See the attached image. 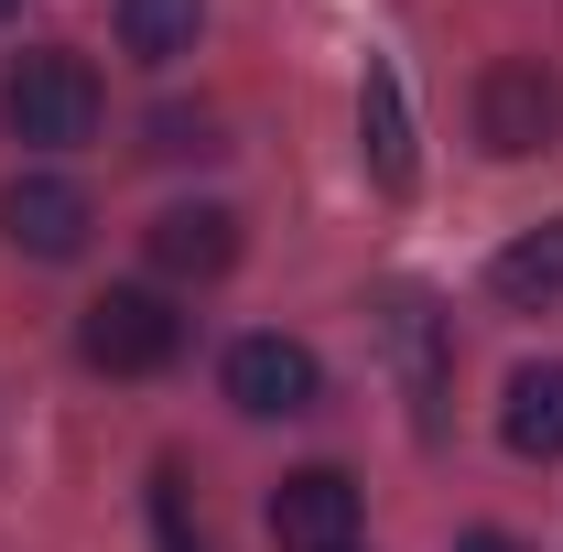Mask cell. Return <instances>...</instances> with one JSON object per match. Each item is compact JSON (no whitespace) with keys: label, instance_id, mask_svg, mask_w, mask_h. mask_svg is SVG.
<instances>
[{"label":"cell","instance_id":"cell-1","mask_svg":"<svg viewBox=\"0 0 563 552\" xmlns=\"http://www.w3.org/2000/svg\"><path fill=\"white\" fill-rule=\"evenodd\" d=\"M0 131L22 141V152H76V141H98V76H87V55H66V44L11 55V76H0Z\"/></svg>","mask_w":563,"mask_h":552},{"label":"cell","instance_id":"cell-2","mask_svg":"<svg viewBox=\"0 0 563 552\" xmlns=\"http://www.w3.org/2000/svg\"><path fill=\"white\" fill-rule=\"evenodd\" d=\"M76 346H87V368H109V379H152V368H174L185 314H174L152 281H109V292L76 314Z\"/></svg>","mask_w":563,"mask_h":552},{"label":"cell","instance_id":"cell-3","mask_svg":"<svg viewBox=\"0 0 563 552\" xmlns=\"http://www.w3.org/2000/svg\"><path fill=\"white\" fill-rule=\"evenodd\" d=\"M553 131H563V87H553V66L498 55V66L477 76V141H488L498 163H531V152H553Z\"/></svg>","mask_w":563,"mask_h":552},{"label":"cell","instance_id":"cell-4","mask_svg":"<svg viewBox=\"0 0 563 552\" xmlns=\"http://www.w3.org/2000/svg\"><path fill=\"white\" fill-rule=\"evenodd\" d=\"M357 520H368V498H357L347 466H292L272 487V542L282 552H357Z\"/></svg>","mask_w":563,"mask_h":552},{"label":"cell","instance_id":"cell-5","mask_svg":"<svg viewBox=\"0 0 563 552\" xmlns=\"http://www.w3.org/2000/svg\"><path fill=\"white\" fill-rule=\"evenodd\" d=\"M228 401L250 422H292L325 401V368H314V346L303 336H239L228 346Z\"/></svg>","mask_w":563,"mask_h":552},{"label":"cell","instance_id":"cell-6","mask_svg":"<svg viewBox=\"0 0 563 552\" xmlns=\"http://www.w3.org/2000/svg\"><path fill=\"white\" fill-rule=\"evenodd\" d=\"M87 228H98V207L76 196L66 174H11V196H0V239H11L22 261H76Z\"/></svg>","mask_w":563,"mask_h":552},{"label":"cell","instance_id":"cell-7","mask_svg":"<svg viewBox=\"0 0 563 552\" xmlns=\"http://www.w3.org/2000/svg\"><path fill=\"white\" fill-rule=\"evenodd\" d=\"M379 336H390V368H401V390H412V422L433 433L444 422V314H433V292H390L379 303Z\"/></svg>","mask_w":563,"mask_h":552},{"label":"cell","instance_id":"cell-8","mask_svg":"<svg viewBox=\"0 0 563 552\" xmlns=\"http://www.w3.org/2000/svg\"><path fill=\"white\" fill-rule=\"evenodd\" d=\"M357 152H368L379 196H412V98H401V66L357 76Z\"/></svg>","mask_w":563,"mask_h":552},{"label":"cell","instance_id":"cell-9","mask_svg":"<svg viewBox=\"0 0 563 552\" xmlns=\"http://www.w3.org/2000/svg\"><path fill=\"white\" fill-rule=\"evenodd\" d=\"M141 239H152V272L163 281H217L228 261H239V217L228 207H163Z\"/></svg>","mask_w":563,"mask_h":552},{"label":"cell","instance_id":"cell-10","mask_svg":"<svg viewBox=\"0 0 563 552\" xmlns=\"http://www.w3.org/2000/svg\"><path fill=\"white\" fill-rule=\"evenodd\" d=\"M498 433H509V455H531V466H553V455H563V357H531V368H509Z\"/></svg>","mask_w":563,"mask_h":552},{"label":"cell","instance_id":"cell-11","mask_svg":"<svg viewBox=\"0 0 563 552\" xmlns=\"http://www.w3.org/2000/svg\"><path fill=\"white\" fill-rule=\"evenodd\" d=\"M488 281H498V303H563V217L531 228V239H509L488 261Z\"/></svg>","mask_w":563,"mask_h":552},{"label":"cell","instance_id":"cell-12","mask_svg":"<svg viewBox=\"0 0 563 552\" xmlns=\"http://www.w3.org/2000/svg\"><path fill=\"white\" fill-rule=\"evenodd\" d=\"M196 22H207V0H120V44H131L141 66L196 55Z\"/></svg>","mask_w":563,"mask_h":552},{"label":"cell","instance_id":"cell-13","mask_svg":"<svg viewBox=\"0 0 563 552\" xmlns=\"http://www.w3.org/2000/svg\"><path fill=\"white\" fill-rule=\"evenodd\" d=\"M152 542L163 552H217L196 531V509H185V466H152Z\"/></svg>","mask_w":563,"mask_h":552},{"label":"cell","instance_id":"cell-14","mask_svg":"<svg viewBox=\"0 0 563 552\" xmlns=\"http://www.w3.org/2000/svg\"><path fill=\"white\" fill-rule=\"evenodd\" d=\"M152 152L163 163H196V152H217V120L207 109H152Z\"/></svg>","mask_w":563,"mask_h":552},{"label":"cell","instance_id":"cell-15","mask_svg":"<svg viewBox=\"0 0 563 552\" xmlns=\"http://www.w3.org/2000/svg\"><path fill=\"white\" fill-rule=\"evenodd\" d=\"M455 552H520V542H509V531H466Z\"/></svg>","mask_w":563,"mask_h":552},{"label":"cell","instance_id":"cell-16","mask_svg":"<svg viewBox=\"0 0 563 552\" xmlns=\"http://www.w3.org/2000/svg\"><path fill=\"white\" fill-rule=\"evenodd\" d=\"M11 11H22V0H0V22H11Z\"/></svg>","mask_w":563,"mask_h":552}]
</instances>
